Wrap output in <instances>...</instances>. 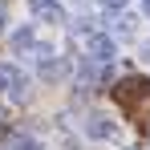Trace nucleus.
I'll return each mask as SVG.
<instances>
[{
  "label": "nucleus",
  "instance_id": "nucleus-9",
  "mask_svg": "<svg viewBox=\"0 0 150 150\" xmlns=\"http://www.w3.org/2000/svg\"><path fill=\"white\" fill-rule=\"evenodd\" d=\"M8 33V12H4V4H0V37Z\"/></svg>",
  "mask_w": 150,
  "mask_h": 150
},
{
  "label": "nucleus",
  "instance_id": "nucleus-6",
  "mask_svg": "<svg viewBox=\"0 0 150 150\" xmlns=\"http://www.w3.org/2000/svg\"><path fill=\"white\" fill-rule=\"evenodd\" d=\"M8 150H41V146H37V138H25V134H16V138H8Z\"/></svg>",
  "mask_w": 150,
  "mask_h": 150
},
{
  "label": "nucleus",
  "instance_id": "nucleus-10",
  "mask_svg": "<svg viewBox=\"0 0 150 150\" xmlns=\"http://www.w3.org/2000/svg\"><path fill=\"white\" fill-rule=\"evenodd\" d=\"M142 16H146V21H150V0H142Z\"/></svg>",
  "mask_w": 150,
  "mask_h": 150
},
{
  "label": "nucleus",
  "instance_id": "nucleus-7",
  "mask_svg": "<svg viewBox=\"0 0 150 150\" xmlns=\"http://www.w3.org/2000/svg\"><path fill=\"white\" fill-rule=\"evenodd\" d=\"M118 33H122V37H138V25H134V16H126V12H122V21H118Z\"/></svg>",
  "mask_w": 150,
  "mask_h": 150
},
{
  "label": "nucleus",
  "instance_id": "nucleus-4",
  "mask_svg": "<svg viewBox=\"0 0 150 150\" xmlns=\"http://www.w3.org/2000/svg\"><path fill=\"white\" fill-rule=\"evenodd\" d=\"M28 12H33L37 21H45V25H61V21H65L61 0H28Z\"/></svg>",
  "mask_w": 150,
  "mask_h": 150
},
{
  "label": "nucleus",
  "instance_id": "nucleus-8",
  "mask_svg": "<svg viewBox=\"0 0 150 150\" xmlns=\"http://www.w3.org/2000/svg\"><path fill=\"white\" fill-rule=\"evenodd\" d=\"M98 4H101V12H126L130 0H98Z\"/></svg>",
  "mask_w": 150,
  "mask_h": 150
},
{
  "label": "nucleus",
  "instance_id": "nucleus-5",
  "mask_svg": "<svg viewBox=\"0 0 150 150\" xmlns=\"http://www.w3.org/2000/svg\"><path fill=\"white\" fill-rule=\"evenodd\" d=\"M85 130H89V138H101V142L118 138V122H110L105 114H89L85 118Z\"/></svg>",
  "mask_w": 150,
  "mask_h": 150
},
{
  "label": "nucleus",
  "instance_id": "nucleus-1",
  "mask_svg": "<svg viewBox=\"0 0 150 150\" xmlns=\"http://www.w3.org/2000/svg\"><path fill=\"white\" fill-rule=\"evenodd\" d=\"M81 53L89 61H98V65H110L118 57V41L110 33H101V28H81Z\"/></svg>",
  "mask_w": 150,
  "mask_h": 150
},
{
  "label": "nucleus",
  "instance_id": "nucleus-3",
  "mask_svg": "<svg viewBox=\"0 0 150 150\" xmlns=\"http://www.w3.org/2000/svg\"><path fill=\"white\" fill-rule=\"evenodd\" d=\"M0 93H12V98H28V77L12 65V61H0Z\"/></svg>",
  "mask_w": 150,
  "mask_h": 150
},
{
  "label": "nucleus",
  "instance_id": "nucleus-2",
  "mask_svg": "<svg viewBox=\"0 0 150 150\" xmlns=\"http://www.w3.org/2000/svg\"><path fill=\"white\" fill-rule=\"evenodd\" d=\"M12 53H28V57H37V61H49V57H53V45L37 41V33L25 25V28L12 33Z\"/></svg>",
  "mask_w": 150,
  "mask_h": 150
},
{
  "label": "nucleus",
  "instance_id": "nucleus-12",
  "mask_svg": "<svg viewBox=\"0 0 150 150\" xmlns=\"http://www.w3.org/2000/svg\"><path fill=\"white\" fill-rule=\"evenodd\" d=\"M130 150H138V146H130Z\"/></svg>",
  "mask_w": 150,
  "mask_h": 150
},
{
  "label": "nucleus",
  "instance_id": "nucleus-11",
  "mask_svg": "<svg viewBox=\"0 0 150 150\" xmlns=\"http://www.w3.org/2000/svg\"><path fill=\"white\" fill-rule=\"evenodd\" d=\"M4 118H8V114H4V105H0V126H4Z\"/></svg>",
  "mask_w": 150,
  "mask_h": 150
}]
</instances>
